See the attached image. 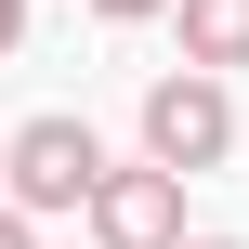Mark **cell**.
Masks as SVG:
<instances>
[{
	"instance_id": "6da1fadb",
	"label": "cell",
	"mask_w": 249,
	"mask_h": 249,
	"mask_svg": "<svg viewBox=\"0 0 249 249\" xmlns=\"http://www.w3.org/2000/svg\"><path fill=\"white\" fill-rule=\"evenodd\" d=\"M105 171H118V158H105V131H92V118H26V131H13V171H0V197H13L26 223H53V210H79V223H92Z\"/></svg>"
},
{
	"instance_id": "7a4b0ae2",
	"label": "cell",
	"mask_w": 249,
	"mask_h": 249,
	"mask_svg": "<svg viewBox=\"0 0 249 249\" xmlns=\"http://www.w3.org/2000/svg\"><path fill=\"white\" fill-rule=\"evenodd\" d=\"M144 158L158 171H223L236 158V92L210 79V66H171V79H144Z\"/></svg>"
},
{
	"instance_id": "3957f363",
	"label": "cell",
	"mask_w": 249,
	"mask_h": 249,
	"mask_svg": "<svg viewBox=\"0 0 249 249\" xmlns=\"http://www.w3.org/2000/svg\"><path fill=\"white\" fill-rule=\"evenodd\" d=\"M92 249H184V171H158V158L105 171V197H92Z\"/></svg>"
},
{
	"instance_id": "277c9868",
	"label": "cell",
	"mask_w": 249,
	"mask_h": 249,
	"mask_svg": "<svg viewBox=\"0 0 249 249\" xmlns=\"http://www.w3.org/2000/svg\"><path fill=\"white\" fill-rule=\"evenodd\" d=\"M171 26H184V66H210V79L249 66V0H171Z\"/></svg>"
},
{
	"instance_id": "5b68a950",
	"label": "cell",
	"mask_w": 249,
	"mask_h": 249,
	"mask_svg": "<svg viewBox=\"0 0 249 249\" xmlns=\"http://www.w3.org/2000/svg\"><path fill=\"white\" fill-rule=\"evenodd\" d=\"M92 13H105V26H158L171 0H92Z\"/></svg>"
},
{
	"instance_id": "8992f818",
	"label": "cell",
	"mask_w": 249,
	"mask_h": 249,
	"mask_svg": "<svg viewBox=\"0 0 249 249\" xmlns=\"http://www.w3.org/2000/svg\"><path fill=\"white\" fill-rule=\"evenodd\" d=\"M0 249H39V223H26V210H13V197H0Z\"/></svg>"
},
{
	"instance_id": "52a82bcc",
	"label": "cell",
	"mask_w": 249,
	"mask_h": 249,
	"mask_svg": "<svg viewBox=\"0 0 249 249\" xmlns=\"http://www.w3.org/2000/svg\"><path fill=\"white\" fill-rule=\"evenodd\" d=\"M0 53H26V0H0Z\"/></svg>"
},
{
	"instance_id": "ba28073f",
	"label": "cell",
	"mask_w": 249,
	"mask_h": 249,
	"mask_svg": "<svg viewBox=\"0 0 249 249\" xmlns=\"http://www.w3.org/2000/svg\"><path fill=\"white\" fill-rule=\"evenodd\" d=\"M184 249H236V236H184Z\"/></svg>"
},
{
	"instance_id": "9c48e42d",
	"label": "cell",
	"mask_w": 249,
	"mask_h": 249,
	"mask_svg": "<svg viewBox=\"0 0 249 249\" xmlns=\"http://www.w3.org/2000/svg\"><path fill=\"white\" fill-rule=\"evenodd\" d=\"M0 171H13V131H0Z\"/></svg>"
}]
</instances>
